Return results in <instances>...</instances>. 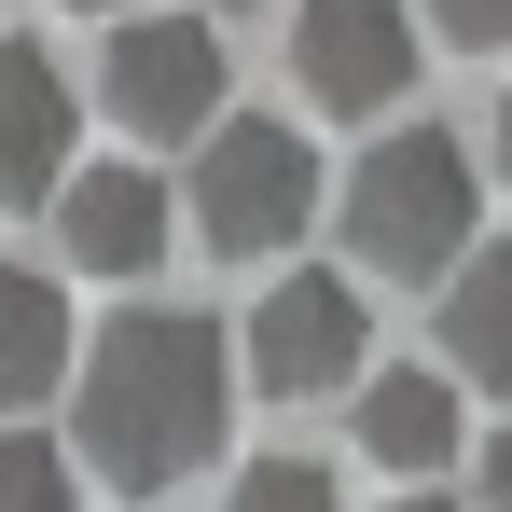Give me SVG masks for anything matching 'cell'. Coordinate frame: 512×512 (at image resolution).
I'll return each instance as SVG.
<instances>
[{
  "instance_id": "11",
  "label": "cell",
  "mask_w": 512,
  "mask_h": 512,
  "mask_svg": "<svg viewBox=\"0 0 512 512\" xmlns=\"http://www.w3.org/2000/svg\"><path fill=\"white\" fill-rule=\"evenodd\" d=\"M443 360L471 388H512V250H471L443 277Z\"/></svg>"
},
{
  "instance_id": "5",
  "label": "cell",
  "mask_w": 512,
  "mask_h": 512,
  "mask_svg": "<svg viewBox=\"0 0 512 512\" xmlns=\"http://www.w3.org/2000/svg\"><path fill=\"white\" fill-rule=\"evenodd\" d=\"M222 70H236V56H222L208 14H125L97 84H111V111H125L139 139H208V125H222Z\"/></svg>"
},
{
  "instance_id": "17",
  "label": "cell",
  "mask_w": 512,
  "mask_h": 512,
  "mask_svg": "<svg viewBox=\"0 0 512 512\" xmlns=\"http://www.w3.org/2000/svg\"><path fill=\"white\" fill-rule=\"evenodd\" d=\"M499 167H512V84H499Z\"/></svg>"
},
{
  "instance_id": "15",
  "label": "cell",
  "mask_w": 512,
  "mask_h": 512,
  "mask_svg": "<svg viewBox=\"0 0 512 512\" xmlns=\"http://www.w3.org/2000/svg\"><path fill=\"white\" fill-rule=\"evenodd\" d=\"M471 485H485V499H499V512H512V416H499V429H485V457H471Z\"/></svg>"
},
{
  "instance_id": "14",
  "label": "cell",
  "mask_w": 512,
  "mask_h": 512,
  "mask_svg": "<svg viewBox=\"0 0 512 512\" xmlns=\"http://www.w3.org/2000/svg\"><path fill=\"white\" fill-rule=\"evenodd\" d=\"M429 28L471 42V56H512V0H429Z\"/></svg>"
},
{
  "instance_id": "1",
  "label": "cell",
  "mask_w": 512,
  "mask_h": 512,
  "mask_svg": "<svg viewBox=\"0 0 512 512\" xmlns=\"http://www.w3.org/2000/svg\"><path fill=\"white\" fill-rule=\"evenodd\" d=\"M70 429H84V471L111 499H167L180 471H208L222 429H236V333L194 319V305H125L84 346Z\"/></svg>"
},
{
  "instance_id": "12",
  "label": "cell",
  "mask_w": 512,
  "mask_h": 512,
  "mask_svg": "<svg viewBox=\"0 0 512 512\" xmlns=\"http://www.w3.org/2000/svg\"><path fill=\"white\" fill-rule=\"evenodd\" d=\"M0 512H84L70 499V457L42 429H0Z\"/></svg>"
},
{
  "instance_id": "13",
  "label": "cell",
  "mask_w": 512,
  "mask_h": 512,
  "mask_svg": "<svg viewBox=\"0 0 512 512\" xmlns=\"http://www.w3.org/2000/svg\"><path fill=\"white\" fill-rule=\"evenodd\" d=\"M222 512H346V499H333V471H319V457H250Z\"/></svg>"
},
{
  "instance_id": "10",
  "label": "cell",
  "mask_w": 512,
  "mask_h": 512,
  "mask_svg": "<svg viewBox=\"0 0 512 512\" xmlns=\"http://www.w3.org/2000/svg\"><path fill=\"white\" fill-rule=\"evenodd\" d=\"M42 388H70V291L42 263H0V416H28Z\"/></svg>"
},
{
  "instance_id": "8",
  "label": "cell",
  "mask_w": 512,
  "mask_h": 512,
  "mask_svg": "<svg viewBox=\"0 0 512 512\" xmlns=\"http://www.w3.org/2000/svg\"><path fill=\"white\" fill-rule=\"evenodd\" d=\"M346 402H360V457H374V471H402V485H429V471L457 457V388H443L429 360H388V374H360Z\"/></svg>"
},
{
  "instance_id": "2",
  "label": "cell",
  "mask_w": 512,
  "mask_h": 512,
  "mask_svg": "<svg viewBox=\"0 0 512 512\" xmlns=\"http://www.w3.org/2000/svg\"><path fill=\"white\" fill-rule=\"evenodd\" d=\"M471 139H443V125H388L360 167H346V250L360 277H429V263H471Z\"/></svg>"
},
{
  "instance_id": "16",
  "label": "cell",
  "mask_w": 512,
  "mask_h": 512,
  "mask_svg": "<svg viewBox=\"0 0 512 512\" xmlns=\"http://www.w3.org/2000/svg\"><path fill=\"white\" fill-rule=\"evenodd\" d=\"M374 512H457V499H416V485H402V499H374Z\"/></svg>"
},
{
  "instance_id": "9",
  "label": "cell",
  "mask_w": 512,
  "mask_h": 512,
  "mask_svg": "<svg viewBox=\"0 0 512 512\" xmlns=\"http://www.w3.org/2000/svg\"><path fill=\"white\" fill-rule=\"evenodd\" d=\"M56 167H70V84H56V56L0 42V208H42Z\"/></svg>"
},
{
  "instance_id": "3",
  "label": "cell",
  "mask_w": 512,
  "mask_h": 512,
  "mask_svg": "<svg viewBox=\"0 0 512 512\" xmlns=\"http://www.w3.org/2000/svg\"><path fill=\"white\" fill-rule=\"evenodd\" d=\"M305 222H319V153L291 139V111H222L194 139V236L263 263V250H291Z\"/></svg>"
},
{
  "instance_id": "7",
  "label": "cell",
  "mask_w": 512,
  "mask_h": 512,
  "mask_svg": "<svg viewBox=\"0 0 512 512\" xmlns=\"http://www.w3.org/2000/svg\"><path fill=\"white\" fill-rule=\"evenodd\" d=\"M167 222H180V194L153 167H70L56 180V236H70L84 277H153L167 263Z\"/></svg>"
},
{
  "instance_id": "6",
  "label": "cell",
  "mask_w": 512,
  "mask_h": 512,
  "mask_svg": "<svg viewBox=\"0 0 512 512\" xmlns=\"http://www.w3.org/2000/svg\"><path fill=\"white\" fill-rule=\"evenodd\" d=\"M291 70L319 111H388L416 84V14L402 0H305L291 14Z\"/></svg>"
},
{
  "instance_id": "18",
  "label": "cell",
  "mask_w": 512,
  "mask_h": 512,
  "mask_svg": "<svg viewBox=\"0 0 512 512\" xmlns=\"http://www.w3.org/2000/svg\"><path fill=\"white\" fill-rule=\"evenodd\" d=\"M84 14H139V0H84Z\"/></svg>"
},
{
  "instance_id": "4",
  "label": "cell",
  "mask_w": 512,
  "mask_h": 512,
  "mask_svg": "<svg viewBox=\"0 0 512 512\" xmlns=\"http://www.w3.org/2000/svg\"><path fill=\"white\" fill-rule=\"evenodd\" d=\"M360 374H374L360 291L291 263V277L250 305V333H236V388H263V402H333V388H360Z\"/></svg>"
}]
</instances>
